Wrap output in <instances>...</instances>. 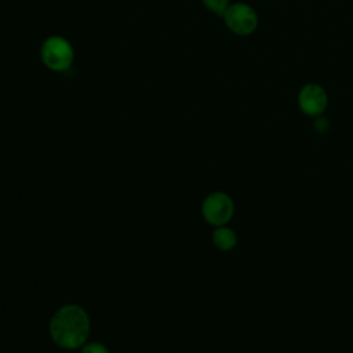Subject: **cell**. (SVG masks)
I'll use <instances>...</instances> for the list:
<instances>
[{"mask_svg":"<svg viewBox=\"0 0 353 353\" xmlns=\"http://www.w3.org/2000/svg\"><path fill=\"white\" fill-rule=\"evenodd\" d=\"M50 334L58 346L77 349L90 335V317L83 307L65 305L54 313L50 321Z\"/></svg>","mask_w":353,"mask_h":353,"instance_id":"obj_1","label":"cell"},{"mask_svg":"<svg viewBox=\"0 0 353 353\" xmlns=\"http://www.w3.org/2000/svg\"><path fill=\"white\" fill-rule=\"evenodd\" d=\"M40 58L47 69L52 72H65L74 61V50L68 39L55 34L47 37L41 43Z\"/></svg>","mask_w":353,"mask_h":353,"instance_id":"obj_2","label":"cell"},{"mask_svg":"<svg viewBox=\"0 0 353 353\" xmlns=\"http://www.w3.org/2000/svg\"><path fill=\"white\" fill-rule=\"evenodd\" d=\"M223 21L228 29L237 36H250L258 28L256 11L245 3H233L223 14Z\"/></svg>","mask_w":353,"mask_h":353,"instance_id":"obj_3","label":"cell"},{"mask_svg":"<svg viewBox=\"0 0 353 353\" xmlns=\"http://www.w3.org/2000/svg\"><path fill=\"white\" fill-rule=\"evenodd\" d=\"M234 212L233 200L222 192L211 193L205 197L201 205V214L204 219L214 226L226 225Z\"/></svg>","mask_w":353,"mask_h":353,"instance_id":"obj_4","label":"cell"},{"mask_svg":"<svg viewBox=\"0 0 353 353\" xmlns=\"http://www.w3.org/2000/svg\"><path fill=\"white\" fill-rule=\"evenodd\" d=\"M328 103L325 90L314 83L306 84L298 94V105L301 110L307 116H320Z\"/></svg>","mask_w":353,"mask_h":353,"instance_id":"obj_5","label":"cell"},{"mask_svg":"<svg viewBox=\"0 0 353 353\" xmlns=\"http://www.w3.org/2000/svg\"><path fill=\"white\" fill-rule=\"evenodd\" d=\"M212 243L221 251H229L236 247L237 236L232 229L226 226H218L212 233Z\"/></svg>","mask_w":353,"mask_h":353,"instance_id":"obj_6","label":"cell"},{"mask_svg":"<svg viewBox=\"0 0 353 353\" xmlns=\"http://www.w3.org/2000/svg\"><path fill=\"white\" fill-rule=\"evenodd\" d=\"M201 1L208 11H211L212 14L219 15V17H223V14L226 12V10L230 6L229 0H201Z\"/></svg>","mask_w":353,"mask_h":353,"instance_id":"obj_7","label":"cell"},{"mask_svg":"<svg viewBox=\"0 0 353 353\" xmlns=\"http://www.w3.org/2000/svg\"><path fill=\"white\" fill-rule=\"evenodd\" d=\"M81 353H109V350L105 347V345L99 342H92V343L84 345L81 349Z\"/></svg>","mask_w":353,"mask_h":353,"instance_id":"obj_8","label":"cell"},{"mask_svg":"<svg viewBox=\"0 0 353 353\" xmlns=\"http://www.w3.org/2000/svg\"><path fill=\"white\" fill-rule=\"evenodd\" d=\"M330 124H328V120L324 117V116H316V120H314V128L317 132H325L328 130Z\"/></svg>","mask_w":353,"mask_h":353,"instance_id":"obj_9","label":"cell"}]
</instances>
